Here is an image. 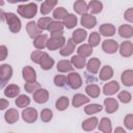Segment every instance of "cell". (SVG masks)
<instances>
[{
  "label": "cell",
  "mask_w": 133,
  "mask_h": 133,
  "mask_svg": "<svg viewBox=\"0 0 133 133\" xmlns=\"http://www.w3.org/2000/svg\"><path fill=\"white\" fill-rule=\"evenodd\" d=\"M66 39L63 36L62 32H58V33H52L50 38H48L47 42V48L50 51H55L57 49H60L64 44H65Z\"/></svg>",
  "instance_id": "obj_1"
},
{
  "label": "cell",
  "mask_w": 133,
  "mask_h": 133,
  "mask_svg": "<svg viewBox=\"0 0 133 133\" xmlns=\"http://www.w3.org/2000/svg\"><path fill=\"white\" fill-rule=\"evenodd\" d=\"M17 11L24 19H32L37 12V5L35 3L21 4L18 6Z\"/></svg>",
  "instance_id": "obj_2"
},
{
  "label": "cell",
  "mask_w": 133,
  "mask_h": 133,
  "mask_svg": "<svg viewBox=\"0 0 133 133\" xmlns=\"http://www.w3.org/2000/svg\"><path fill=\"white\" fill-rule=\"evenodd\" d=\"M5 21L8 25L9 30L12 33H18L21 30V20L17 17L16 14L14 12H6L5 15Z\"/></svg>",
  "instance_id": "obj_3"
},
{
  "label": "cell",
  "mask_w": 133,
  "mask_h": 133,
  "mask_svg": "<svg viewBox=\"0 0 133 133\" xmlns=\"http://www.w3.org/2000/svg\"><path fill=\"white\" fill-rule=\"evenodd\" d=\"M12 76V68L9 64H1L0 65V79H1V87L4 88L5 84L10 80Z\"/></svg>",
  "instance_id": "obj_4"
},
{
  "label": "cell",
  "mask_w": 133,
  "mask_h": 133,
  "mask_svg": "<svg viewBox=\"0 0 133 133\" xmlns=\"http://www.w3.org/2000/svg\"><path fill=\"white\" fill-rule=\"evenodd\" d=\"M38 113L37 110L33 107H27L22 111V118L24 122L28 123V124H32L37 119Z\"/></svg>",
  "instance_id": "obj_5"
},
{
  "label": "cell",
  "mask_w": 133,
  "mask_h": 133,
  "mask_svg": "<svg viewBox=\"0 0 133 133\" xmlns=\"http://www.w3.org/2000/svg\"><path fill=\"white\" fill-rule=\"evenodd\" d=\"M68 77V84L70 85L71 88L73 89H78L82 85V78L78 73L75 72H70V74L66 76Z\"/></svg>",
  "instance_id": "obj_6"
},
{
  "label": "cell",
  "mask_w": 133,
  "mask_h": 133,
  "mask_svg": "<svg viewBox=\"0 0 133 133\" xmlns=\"http://www.w3.org/2000/svg\"><path fill=\"white\" fill-rule=\"evenodd\" d=\"M26 30H27V33H28L29 37L32 38V39H34L36 36H38L43 33V30L37 26V24L34 21H30V22L27 23Z\"/></svg>",
  "instance_id": "obj_7"
},
{
  "label": "cell",
  "mask_w": 133,
  "mask_h": 133,
  "mask_svg": "<svg viewBox=\"0 0 133 133\" xmlns=\"http://www.w3.org/2000/svg\"><path fill=\"white\" fill-rule=\"evenodd\" d=\"M118 44L116 41L114 39H105L103 43H102V49L105 53H108V54H113L115 53L117 50H118Z\"/></svg>",
  "instance_id": "obj_8"
},
{
  "label": "cell",
  "mask_w": 133,
  "mask_h": 133,
  "mask_svg": "<svg viewBox=\"0 0 133 133\" xmlns=\"http://www.w3.org/2000/svg\"><path fill=\"white\" fill-rule=\"evenodd\" d=\"M80 23H81V25L84 28L91 29V28H94L97 25V19L91 14H85V15H82L81 20H80Z\"/></svg>",
  "instance_id": "obj_9"
},
{
  "label": "cell",
  "mask_w": 133,
  "mask_h": 133,
  "mask_svg": "<svg viewBox=\"0 0 133 133\" xmlns=\"http://www.w3.org/2000/svg\"><path fill=\"white\" fill-rule=\"evenodd\" d=\"M49 99V91L45 88H38L33 92V100L37 104H44Z\"/></svg>",
  "instance_id": "obj_10"
},
{
  "label": "cell",
  "mask_w": 133,
  "mask_h": 133,
  "mask_svg": "<svg viewBox=\"0 0 133 133\" xmlns=\"http://www.w3.org/2000/svg\"><path fill=\"white\" fill-rule=\"evenodd\" d=\"M22 75H23V79L26 82H34L36 81V73L35 70L32 66L26 65L22 69Z\"/></svg>",
  "instance_id": "obj_11"
},
{
  "label": "cell",
  "mask_w": 133,
  "mask_h": 133,
  "mask_svg": "<svg viewBox=\"0 0 133 133\" xmlns=\"http://www.w3.org/2000/svg\"><path fill=\"white\" fill-rule=\"evenodd\" d=\"M119 54L123 57H130L133 54V43L131 41H125L119 46Z\"/></svg>",
  "instance_id": "obj_12"
},
{
  "label": "cell",
  "mask_w": 133,
  "mask_h": 133,
  "mask_svg": "<svg viewBox=\"0 0 133 133\" xmlns=\"http://www.w3.org/2000/svg\"><path fill=\"white\" fill-rule=\"evenodd\" d=\"M75 46H76V44L73 41V38H69L65 42V44L59 49V54L61 56H69V55H71L75 51Z\"/></svg>",
  "instance_id": "obj_13"
},
{
  "label": "cell",
  "mask_w": 133,
  "mask_h": 133,
  "mask_svg": "<svg viewBox=\"0 0 133 133\" xmlns=\"http://www.w3.org/2000/svg\"><path fill=\"white\" fill-rule=\"evenodd\" d=\"M118 89H119L118 82L115 80H112L103 86V94L106 96H112V95L116 94L118 91Z\"/></svg>",
  "instance_id": "obj_14"
},
{
  "label": "cell",
  "mask_w": 133,
  "mask_h": 133,
  "mask_svg": "<svg viewBox=\"0 0 133 133\" xmlns=\"http://www.w3.org/2000/svg\"><path fill=\"white\" fill-rule=\"evenodd\" d=\"M104 106L107 113H114L118 109V102L114 98H106L104 100Z\"/></svg>",
  "instance_id": "obj_15"
},
{
  "label": "cell",
  "mask_w": 133,
  "mask_h": 133,
  "mask_svg": "<svg viewBox=\"0 0 133 133\" xmlns=\"http://www.w3.org/2000/svg\"><path fill=\"white\" fill-rule=\"evenodd\" d=\"M115 31H116L115 27H114L112 24H110V23H104V24H102V25L100 26V28H99L100 34L103 35V36H106V37H109V36L114 35Z\"/></svg>",
  "instance_id": "obj_16"
},
{
  "label": "cell",
  "mask_w": 133,
  "mask_h": 133,
  "mask_svg": "<svg viewBox=\"0 0 133 133\" xmlns=\"http://www.w3.org/2000/svg\"><path fill=\"white\" fill-rule=\"evenodd\" d=\"M100 66H101V60L97 57H94V58H90L87 62H86V69H87V72H89L90 74H97L100 70Z\"/></svg>",
  "instance_id": "obj_17"
},
{
  "label": "cell",
  "mask_w": 133,
  "mask_h": 133,
  "mask_svg": "<svg viewBox=\"0 0 133 133\" xmlns=\"http://www.w3.org/2000/svg\"><path fill=\"white\" fill-rule=\"evenodd\" d=\"M98 125H99L98 118L96 116H91V117H88L85 121H83V123H82V129L84 131H87V132L94 131L97 128Z\"/></svg>",
  "instance_id": "obj_18"
},
{
  "label": "cell",
  "mask_w": 133,
  "mask_h": 133,
  "mask_svg": "<svg viewBox=\"0 0 133 133\" xmlns=\"http://www.w3.org/2000/svg\"><path fill=\"white\" fill-rule=\"evenodd\" d=\"M73 9L78 15H85L88 11V4L84 0H77L73 5Z\"/></svg>",
  "instance_id": "obj_19"
},
{
  "label": "cell",
  "mask_w": 133,
  "mask_h": 133,
  "mask_svg": "<svg viewBox=\"0 0 133 133\" xmlns=\"http://www.w3.org/2000/svg\"><path fill=\"white\" fill-rule=\"evenodd\" d=\"M56 69L58 72L60 73H68V72H72L74 69V65L72 64L71 60H66V59H62L59 60L56 64Z\"/></svg>",
  "instance_id": "obj_20"
},
{
  "label": "cell",
  "mask_w": 133,
  "mask_h": 133,
  "mask_svg": "<svg viewBox=\"0 0 133 133\" xmlns=\"http://www.w3.org/2000/svg\"><path fill=\"white\" fill-rule=\"evenodd\" d=\"M3 94L7 98H17V96L20 95V87L16 84H9L4 87Z\"/></svg>",
  "instance_id": "obj_21"
},
{
  "label": "cell",
  "mask_w": 133,
  "mask_h": 133,
  "mask_svg": "<svg viewBox=\"0 0 133 133\" xmlns=\"http://www.w3.org/2000/svg\"><path fill=\"white\" fill-rule=\"evenodd\" d=\"M89 103V98L86 97L85 95H82V94H76L74 95L73 97V100H72V105L74 107H80L84 104H87Z\"/></svg>",
  "instance_id": "obj_22"
},
{
  "label": "cell",
  "mask_w": 133,
  "mask_h": 133,
  "mask_svg": "<svg viewBox=\"0 0 133 133\" xmlns=\"http://www.w3.org/2000/svg\"><path fill=\"white\" fill-rule=\"evenodd\" d=\"M86 36H87V32L82 28H78L72 33V38L75 42V44H81L82 42L85 41Z\"/></svg>",
  "instance_id": "obj_23"
},
{
  "label": "cell",
  "mask_w": 133,
  "mask_h": 133,
  "mask_svg": "<svg viewBox=\"0 0 133 133\" xmlns=\"http://www.w3.org/2000/svg\"><path fill=\"white\" fill-rule=\"evenodd\" d=\"M4 119L8 124H15V123H17L18 119H19V112H18V110L15 109V108L8 109L5 112V114H4Z\"/></svg>",
  "instance_id": "obj_24"
},
{
  "label": "cell",
  "mask_w": 133,
  "mask_h": 133,
  "mask_svg": "<svg viewBox=\"0 0 133 133\" xmlns=\"http://www.w3.org/2000/svg\"><path fill=\"white\" fill-rule=\"evenodd\" d=\"M121 80L125 86H133V70H125L121 75Z\"/></svg>",
  "instance_id": "obj_25"
},
{
  "label": "cell",
  "mask_w": 133,
  "mask_h": 133,
  "mask_svg": "<svg viewBox=\"0 0 133 133\" xmlns=\"http://www.w3.org/2000/svg\"><path fill=\"white\" fill-rule=\"evenodd\" d=\"M39 65H41V68H42V70H44V71L51 70L52 66L54 65V59H53L48 53L45 52V54H44V56H43V58H42V60H41Z\"/></svg>",
  "instance_id": "obj_26"
},
{
  "label": "cell",
  "mask_w": 133,
  "mask_h": 133,
  "mask_svg": "<svg viewBox=\"0 0 133 133\" xmlns=\"http://www.w3.org/2000/svg\"><path fill=\"white\" fill-rule=\"evenodd\" d=\"M113 76V70L110 65H104L99 74V79L102 81H107L109 79H111Z\"/></svg>",
  "instance_id": "obj_27"
},
{
  "label": "cell",
  "mask_w": 133,
  "mask_h": 133,
  "mask_svg": "<svg viewBox=\"0 0 133 133\" xmlns=\"http://www.w3.org/2000/svg\"><path fill=\"white\" fill-rule=\"evenodd\" d=\"M117 31H118V34L125 38H130L131 36H133V27L131 25H128V24L121 25Z\"/></svg>",
  "instance_id": "obj_28"
},
{
  "label": "cell",
  "mask_w": 133,
  "mask_h": 133,
  "mask_svg": "<svg viewBox=\"0 0 133 133\" xmlns=\"http://www.w3.org/2000/svg\"><path fill=\"white\" fill-rule=\"evenodd\" d=\"M47 42H48V35L47 34H41L33 39V45L36 49L43 50L44 48L47 47Z\"/></svg>",
  "instance_id": "obj_29"
},
{
  "label": "cell",
  "mask_w": 133,
  "mask_h": 133,
  "mask_svg": "<svg viewBox=\"0 0 133 133\" xmlns=\"http://www.w3.org/2000/svg\"><path fill=\"white\" fill-rule=\"evenodd\" d=\"M103 9V4L99 0H90L88 3V11H90L91 15H96L101 12Z\"/></svg>",
  "instance_id": "obj_30"
},
{
  "label": "cell",
  "mask_w": 133,
  "mask_h": 133,
  "mask_svg": "<svg viewBox=\"0 0 133 133\" xmlns=\"http://www.w3.org/2000/svg\"><path fill=\"white\" fill-rule=\"evenodd\" d=\"M85 91H86V94H87L88 97H90V98H98V97L100 96L101 89H100V87H99L97 84L91 83V84L86 85Z\"/></svg>",
  "instance_id": "obj_31"
},
{
  "label": "cell",
  "mask_w": 133,
  "mask_h": 133,
  "mask_svg": "<svg viewBox=\"0 0 133 133\" xmlns=\"http://www.w3.org/2000/svg\"><path fill=\"white\" fill-rule=\"evenodd\" d=\"M99 130H100L101 132H104V133H111V132H112L111 121H110L108 117H103V118L100 121Z\"/></svg>",
  "instance_id": "obj_32"
},
{
  "label": "cell",
  "mask_w": 133,
  "mask_h": 133,
  "mask_svg": "<svg viewBox=\"0 0 133 133\" xmlns=\"http://www.w3.org/2000/svg\"><path fill=\"white\" fill-rule=\"evenodd\" d=\"M77 53H78V55L86 58V57L91 55V53H92V46H90L89 44H83V45L79 46V48L77 49Z\"/></svg>",
  "instance_id": "obj_33"
},
{
  "label": "cell",
  "mask_w": 133,
  "mask_h": 133,
  "mask_svg": "<svg viewBox=\"0 0 133 133\" xmlns=\"http://www.w3.org/2000/svg\"><path fill=\"white\" fill-rule=\"evenodd\" d=\"M103 109L102 105L100 104H96V103H91V104H88L84 107V112L87 114V115H92V114H96L98 112H101Z\"/></svg>",
  "instance_id": "obj_34"
},
{
  "label": "cell",
  "mask_w": 133,
  "mask_h": 133,
  "mask_svg": "<svg viewBox=\"0 0 133 133\" xmlns=\"http://www.w3.org/2000/svg\"><path fill=\"white\" fill-rule=\"evenodd\" d=\"M77 17L74 14H69L64 19H63V25L64 27H66L68 29H73L76 25H77Z\"/></svg>",
  "instance_id": "obj_35"
},
{
  "label": "cell",
  "mask_w": 133,
  "mask_h": 133,
  "mask_svg": "<svg viewBox=\"0 0 133 133\" xmlns=\"http://www.w3.org/2000/svg\"><path fill=\"white\" fill-rule=\"evenodd\" d=\"M71 62L72 64L74 65V68L76 69H83L86 64V60H85V57H82L80 55H74L72 56L71 58Z\"/></svg>",
  "instance_id": "obj_36"
},
{
  "label": "cell",
  "mask_w": 133,
  "mask_h": 133,
  "mask_svg": "<svg viewBox=\"0 0 133 133\" xmlns=\"http://www.w3.org/2000/svg\"><path fill=\"white\" fill-rule=\"evenodd\" d=\"M64 28V25H63V22H60L58 20L56 21H52V23L50 24L49 26V29L48 31L52 34V33H58V32H62Z\"/></svg>",
  "instance_id": "obj_37"
},
{
  "label": "cell",
  "mask_w": 133,
  "mask_h": 133,
  "mask_svg": "<svg viewBox=\"0 0 133 133\" xmlns=\"http://www.w3.org/2000/svg\"><path fill=\"white\" fill-rule=\"evenodd\" d=\"M16 105L20 108H25L30 104V98L25 95H19L15 101Z\"/></svg>",
  "instance_id": "obj_38"
},
{
  "label": "cell",
  "mask_w": 133,
  "mask_h": 133,
  "mask_svg": "<svg viewBox=\"0 0 133 133\" xmlns=\"http://www.w3.org/2000/svg\"><path fill=\"white\" fill-rule=\"evenodd\" d=\"M68 15H69V12L64 7H57L53 10V18L58 21L63 20Z\"/></svg>",
  "instance_id": "obj_39"
},
{
  "label": "cell",
  "mask_w": 133,
  "mask_h": 133,
  "mask_svg": "<svg viewBox=\"0 0 133 133\" xmlns=\"http://www.w3.org/2000/svg\"><path fill=\"white\" fill-rule=\"evenodd\" d=\"M68 106H69V99L66 97H63V96L60 97V98H58V100L55 103V107L59 111L65 110L68 108Z\"/></svg>",
  "instance_id": "obj_40"
},
{
  "label": "cell",
  "mask_w": 133,
  "mask_h": 133,
  "mask_svg": "<svg viewBox=\"0 0 133 133\" xmlns=\"http://www.w3.org/2000/svg\"><path fill=\"white\" fill-rule=\"evenodd\" d=\"M52 19L51 18H49V17H43V18H41V19H38V21L36 22V24H37V26L44 31V30H48L49 29V26H50V24L52 23Z\"/></svg>",
  "instance_id": "obj_41"
},
{
  "label": "cell",
  "mask_w": 133,
  "mask_h": 133,
  "mask_svg": "<svg viewBox=\"0 0 133 133\" xmlns=\"http://www.w3.org/2000/svg\"><path fill=\"white\" fill-rule=\"evenodd\" d=\"M100 42H101V34H100L99 32H96V31H95V32H91V33L89 34L88 44H89L90 46L97 47V46H99Z\"/></svg>",
  "instance_id": "obj_42"
},
{
  "label": "cell",
  "mask_w": 133,
  "mask_h": 133,
  "mask_svg": "<svg viewBox=\"0 0 133 133\" xmlns=\"http://www.w3.org/2000/svg\"><path fill=\"white\" fill-rule=\"evenodd\" d=\"M44 54H45V52L43 51V50H34L31 54H30V59L34 62V63H37V64H39L41 63V60H42V58H43V56H44Z\"/></svg>",
  "instance_id": "obj_43"
},
{
  "label": "cell",
  "mask_w": 133,
  "mask_h": 133,
  "mask_svg": "<svg viewBox=\"0 0 133 133\" xmlns=\"http://www.w3.org/2000/svg\"><path fill=\"white\" fill-rule=\"evenodd\" d=\"M24 88H25V90L27 92L33 94L35 90H37L38 88H41V84L37 81H34V82H26L25 85H24Z\"/></svg>",
  "instance_id": "obj_44"
},
{
  "label": "cell",
  "mask_w": 133,
  "mask_h": 133,
  "mask_svg": "<svg viewBox=\"0 0 133 133\" xmlns=\"http://www.w3.org/2000/svg\"><path fill=\"white\" fill-rule=\"evenodd\" d=\"M117 99H118L122 103L127 104V103L131 102V100H132V95H131L129 91H127V90H123V91L118 92Z\"/></svg>",
  "instance_id": "obj_45"
},
{
  "label": "cell",
  "mask_w": 133,
  "mask_h": 133,
  "mask_svg": "<svg viewBox=\"0 0 133 133\" xmlns=\"http://www.w3.org/2000/svg\"><path fill=\"white\" fill-rule=\"evenodd\" d=\"M52 116H53V112L51 109L49 108H45L41 111V119L44 122V123H48L52 119Z\"/></svg>",
  "instance_id": "obj_46"
},
{
  "label": "cell",
  "mask_w": 133,
  "mask_h": 133,
  "mask_svg": "<svg viewBox=\"0 0 133 133\" xmlns=\"http://www.w3.org/2000/svg\"><path fill=\"white\" fill-rule=\"evenodd\" d=\"M54 84L58 87H63L65 84H68V77H65L64 75H56L54 77Z\"/></svg>",
  "instance_id": "obj_47"
},
{
  "label": "cell",
  "mask_w": 133,
  "mask_h": 133,
  "mask_svg": "<svg viewBox=\"0 0 133 133\" xmlns=\"http://www.w3.org/2000/svg\"><path fill=\"white\" fill-rule=\"evenodd\" d=\"M53 8H54V6H53L52 4H50V3L47 2V1H45V2L42 3V5H41V7H39V11H41L42 15L45 16V15H48L50 11H52Z\"/></svg>",
  "instance_id": "obj_48"
},
{
  "label": "cell",
  "mask_w": 133,
  "mask_h": 133,
  "mask_svg": "<svg viewBox=\"0 0 133 133\" xmlns=\"http://www.w3.org/2000/svg\"><path fill=\"white\" fill-rule=\"evenodd\" d=\"M124 125L128 130H133V113H128L125 116Z\"/></svg>",
  "instance_id": "obj_49"
},
{
  "label": "cell",
  "mask_w": 133,
  "mask_h": 133,
  "mask_svg": "<svg viewBox=\"0 0 133 133\" xmlns=\"http://www.w3.org/2000/svg\"><path fill=\"white\" fill-rule=\"evenodd\" d=\"M124 18L125 20H127L130 23H133V7L128 8L125 12H124Z\"/></svg>",
  "instance_id": "obj_50"
},
{
  "label": "cell",
  "mask_w": 133,
  "mask_h": 133,
  "mask_svg": "<svg viewBox=\"0 0 133 133\" xmlns=\"http://www.w3.org/2000/svg\"><path fill=\"white\" fill-rule=\"evenodd\" d=\"M0 50H1V58H0V60H4L6 58V55H7V48H6V46L2 45L0 47Z\"/></svg>",
  "instance_id": "obj_51"
},
{
  "label": "cell",
  "mask_w": 133,
  "mask_h": 133,
  "mask_svg": "<svg viewBox=\"0 0 133 133\" xmlns=\"http://www.w3.org/2000/svg\"><path fill=\"white\" fill-rule=\"evenodd\" d=\"M0 102H1V106H0V109H1V110H4V109L7 108L8 105H9V102H8L7 100H5V99H1Z\"/></svg>",
  "instance_id": "obj_52"
},
{
  "label": "cell",
  "mask_w": 133,
  "mask_h": 133,
  "mask_svg": "<svg viewBox=\"0 0 133 133\" xmlns=\"http://www.w3.org/2000/svg\"><path fill=\"white\" fill-rule=\"evenodd\" d=\"M114 132H115V133H118V132H121V133H126V131H125V129H124V128H121V127H118V128H116V129L114 130Z\"/></svg>",
  "instance_id": "obj_53"
},
{
  "label": "cell",
  "mask_w": 133,
  "mask_h": 133,
  "mask_svg": "<svg viewBox=\"0 0 133 133\" xmlns=\"http://www.w3.org/2000/svg\"><path fill=\"white\" fill-rule=\"evenodd\" d=\"M47 2H49L50 4H52L53 6H55L56 4H57V2H58V0H46Z\"/></svg>",
  "instance_id": "obj_54"
},
{
  "label": "cell",
  "mask_w": 133,
  "mask_h": 133,
  "mask_svg": "<svg viewBox=\"0 0 133 133\" xmlns=\"http://www.w3.org/2000/svg\"><path fill=\"white\" fill-rule=\"evenodd\" d=\"M5 15H6V14H5V12H4L3 10H1V19H2L3 21L5 20Z\"/></svg>",
  "instance_id": "obj_55"
},
{
  "label": "cell",
  "mask_w": 133,
  "mask_h": 133,
  "mask_svg": "<svg viewBox=\"0 0 133 133\" xmlns=\"http://www.w3.org/2000/svg\"><path fill=\"white\" fill-rule=\"evenodd\" d=\"M9 3H11V4H15V3H17L18 2V0H7Z\"/></svg>",
  "instance_id": "obj_56"
},
{
  "label": "cell",
  "mask_w": 133,
  "mask_h": 133,
  "mask_svg": "<svg viewBox=\"0 0 133 133\" xmlns=\"http://www.w3.org/2000/svg\"><path fill=\"white\" fill-rule=\"evenodd\" d=\"M26 1H29V0H18V2H26Z\"/></svg>",
  "instance_id": "obj_57"
},
{
  "label": "cell",
  "mask_w": 133,
  "mask_h": 133,
  "mask_svg": "<svg viewBox=\"0 0 133 133\" xmlns=\"http://www.w3.org/2000/svg\"><path fill=\"white\" fill-rule=\"evenodd\" d=\"M36 1H42V0H36Z\"/></svg>",
  "instance_id": "obj_58"
}]
</instances>
